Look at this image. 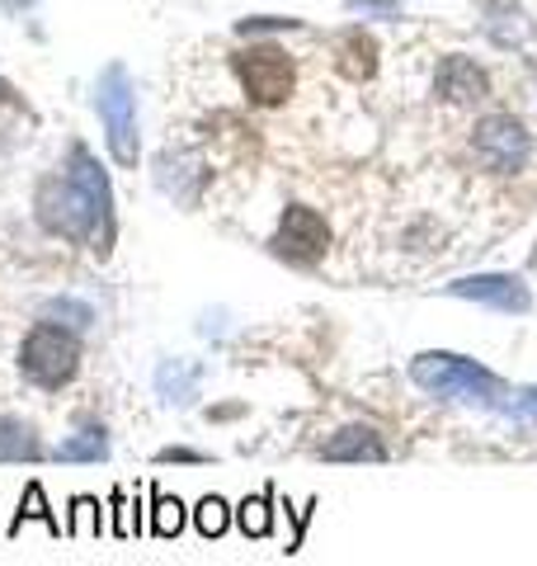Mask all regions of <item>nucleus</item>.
Returning <instances> with one entry per match:
<instances>
[{
	"label": "nucleus",
	"mask_w": 537,
	"mask_h": 566,
	"mask_svg": "<svg viewBox=\"0 0 537 566\" xmlns=\"http://www.w3.org/2000/svg\"><path fill=\"white\" fill-rule=\"evenodd\" d=\"M410 382L429 397H448V401H472V406H495L499 411V397L505 392V378L481 368L476 359H462V354H448V349H424L410 359Z\"/></svg>",
	"instance_id": "obj_1"
},
{
	"label": "nucleus",
	"mask_w": 537,
	"mask_h": 566,
	"mask_svg": "<svg viewBox=\"0 0 537 566\" xmlns=\"http://www.w3.org/2000/svg\"><path fill=\"white\" fill-rule=\"evenodd\" d=\"M39 222L48 227L52 237L90 245L99 260L114 251V241L104 237V222H99L95 203H90V193L71 180V175H52V180H43V189H39Z\"/></svg>",
	"instance_id": "obj_2"
},
{
	"label": "nucleus",
	"mask_w": 537,
	"mask_h": 566,
	"mask_svg": "<svg viewBox=\"0 0 537 566\" xmlns=\"http://www.w3.org/2000/svg\"><path fill=\"white\" fill-rule=\"evenodd\" d=\"M20 374L33 382V387H43V392H62V387L81 374V340H76V331H66L57 322H43L33 326L24 335V345H20Z\"/></svg>",
	"instance_id": "obj_3"
},
{
	"label": "nucleus",
	"mask_w": 537,
	"mask_h": 566,
	"mask_svg": "<svg viewBox=\"0 0 537 566\" xmlns=\"http://www.w3.org/2000/svg\"><path fill=\"white\" fill-rule=\"evenodd\" d=\"M95 109L104 118V137H109V151L118 166H137V91H133V76L123 71L118 62L99 71V85H95Z\"/></svg>",
	"instance_id": "obj_4"
},
{
	"label": "nucleus",
	"mask_w": 537,
	"mask_h": 566,
	"mask_svg": "<svg viewBox=\"0 0 537 566\" xmlns=\"http://www.w3.org/2000/svg\"><path fill=\"white\" fill-rule=\"evenodd\" d=\"M472 156L491 175H518L533 156V137L514 114H486L472 128Z\"/></svg>",
	"instance_id": "obj_5"
},
{
	"label": "nucleus",
	"mask_w": 537,
	"mask_h": 566,
	"mask_svg": "<svg viewBox=\"0 0 537 566\" xmlns=\"http://www.w3.org/2000/svg\"><path fill=\"white\" fill-rule=\"evenodd\" d=\"M236 76L245 85L250 104H260V109H274L293 95V57L274 43H250L236 52Z\"/></svg>",
	"instance_id": "obj_6"
},
{
	"label": "nucleus",
	"mask_w": 537,
	"mask_h": 566,
	"mask_svg": "<svg viewBox=\"0 0 537 566\" xmlns=\"http://www.w3.org/2000/svg\"><path fill=\"white\" fill-rule=\"evenodd\" d=\"M268 245H274V255H283L288 264H316L320 255H326V245H330V227H326V218H320L316 208L293 203L278 218V232H274Z\"/></svg>",
	"instance_id": "obj_7"
},
{
	"label": "nucleus",
	"mask_w": 537,
	"mask_h": 566,
	"mask_svg": "<svg viewBox=\"0 0 537 566\" xmlns=\"http://www.w3.org/2000/svg\"><path fill=\"white\" fill-rule=\"evenodd\" d=\"M448 297H462V303H481V307H495L505 316H524L533 312V293L518 274H472V279H453L443 283Z\"/></svg>",
	"instance_id": "obj_8"
},
{
	"label": "nucleus",
	"mask_w": 537,
	"mask_h": 566,
	"mask_svg": "<svg viewBox=\"0 0 537 566\" xmlns=\"http://www.w3.org/2000/svg\"><path fill=\"white\" fill-rule=\"evenodd\" d=\"M434 91L448 104H481L491 95V76L472 57H457V52H453V57H443V66H439Z\"/></svg>",
	"instance_id": "obj_9"
},
{
	"label": "nucleus",
	"mask_w": 537,
	"mask_h": 566,
	"mask_svg": "<svg viewBox=\"0 0 537 566\" xmlns=\"http://www.w3.org/2000/svg\"><path fill=\"white\" fill-rule=\"evenodd\" d=\"M320 458H326V463H382L387 444L372 424H345V430H335L326 444H320Z\"/></svg>",
	"instance_id": "obj_10"
},
{
	"label": "nucleus",
	"mask_w": 537,
	"mask_h": 566,
	"mask_svg": "<svg viewBox=\"0 0 537 566\" xmlns=\"http://www.w3.org/2000/svg\"><path fill=\"white\" fill-rule=\"evenodd\" d=\"M66 175H71V180H76L85 193H90V203H95L99 222H104V237L114 241V189H109V175L99 170V161H95V156H90L85 147H71Z\"/></svg>",
	"instance_id": "obj_11"
},
{
	"label": "nucleus",
	"mask_w": 537,
	"mask_h": 566,
	"mask_svg": "<svg viewBox=\"0 0 537 566\" xmlns=\"http://www.w3.org/2000/svg\"><path fill=\"white\" fill-rule=\"evenodd\" d=\"M335 62L349 81H368L372 71H378V43H372L364 29H345L335 39Z\"/></svg>",
	"instance_id": "obj_12"
},
{
	"label": "nucleus",
	"mask_w": 537,
	"mask_h": 566,
	"mask_svg": "<svg viewBox=\"0 0 537 566\" xmlns=\"http://www.w3.org/2000/svg\"><path fill=\"white\" fill-rule=\"evenodd\" d=\"M48 449L39 430L20 416H0V463H39Z\"/></svg>",
	"instance_id": "obj_13"
},
{
	"label": "nucleus",
	"mask_w": 537,
	"mask_h": 566,
	"mask_svg": "<svg viewBox=\"0 0 537 566\" xmlns=\"http://www.w3.org/2000/svg\"><path fill=\"white\" fill-rule=\"evenodd\" d=\"M52 458H57V463H104V458H109V430H104L99 420H85L76 434L52 449Z\"/></svg>",
	"instance_id": "obj_14"
},
{
	"label": "nucleus",
	"mask_w": 537,
	"mask_h": 566,
	"mask_svg": "<svg viewBox=\"0 0 537 566\" xmlns=\"http://www.w3.org/2000/svg\"><path fill=\"white\" fill-rule=\"evenodd\" d=\"M274 501H278V491L264 486L260 495H245V501L236 505V528L245 538H268L274 534Z\"/></svg>",
	"instance_id": "obj_15"
},
{
	"label": "nucleus",
	"mask_w": 537,
	"mask_h": 566,
	"mask_svg": "<svg viewBox=\"0 0 537 566\" xmlns=\"http://www.w3.org/2000/svg\"><path fill=\"white\" fill-rule=\"evenodd\" d=\"M486 33L499 48H514V43H528L533 29H528L524 14L509 6V0H491V6H486Z\"/></svg>",
	"instance_id": "obj_16"
},
{
	"label": "nucleus",
	"mask_w": 537,
	"mask_h": 566,
	"mask_svg": "<svg viewBox=\"0 0 537 566\" xmlns=\"http://www.w3.org/2000/svg\"><path fill=\"white\" fill-rule=\"evenodd\" d=\"M147 495H151L147 534H156V538H179L185 534V501H179V495H166L160 486H147Z\"/></svg>",
	"instance_id": "obj_17"
},
{
	"label": "nucleus",
	"mask_w": 537,
	"mask_h": 566,
	"mask_svg": "<svg viewBox=\"0 0 537 566\" xmlns=\"http://www.w3.org/2000/svg\"><path fill=\"white\" fill-rule=\"evenodd\" d=\"M29 520H39V524H48V534H66V524L52 515L48 510V495H43V482H29L24 486V501H20V510H14V520H10V538H20V528L29 524Z\"/></svg>",
	"instance_id": "obj_18"
},
{
	"label": "nucleus",
	"mask_w": 537,
	"mask_h": 566,
	"mask_svg": "<svg viewBox=\"0 0 537 566\" xmlns=\"http://www.w3.org/2000/svg\"><path fill=\"white\" fill-rule=\"evenodd\" d=\"M156 392L166 397V401H193L199 397V368L185 364V359H170V364H160V374H156Z\"/></svg>",
	"instance_id": "obj_19"
},
{
	"label": "nucleus",
	"mask_w": 537,
	"mask_h": 566,
	"mask_svg": "<svg viewBox=\"0 0 537 566\" xmlns=\"http://www.w3.org/2000/svg\"><path fill=\"white\" fill-rule=\"evenodd\" d=\"M104 505L95 495H71V515H66V534L71 538H99L104 534Z\"/></svg>",
	"instance_id": "obj_20"
},
{
	"label": "nucleus",
	"mask_w": 537,
	"mask_h": 566,
	"mask_svg": "<svg viewBox=\"0 0 537 566\" xmlns=\"http://www.w3.org/2000/svg\"><path fill=\"white\" fill-rule=\"evenodd\" d=\"M231 524H236V510H231L222 495H203L199 510H193V528H199L203 538H222Z\"/></svg>",
	"instance_id": "obj_21"
},
{
	"label": "nucleus",
	"mask_w": 537,
	"mask_h": 566,
	"mask_svg": "<svg viewBox=\"0 0 537 566\" xmlns=\"http://www.w3.org/2000/svg\"><path fill=\"white\" fill-rule=\"evenodd\" d=\"M43 316L66 326V331H76V335L95 326V307L81 303V297H52V303H43Z\"/></svg>",
	"instance_id": "obj_22"
},
{
	"label": "nucleus",
	"mask_w": 537,
	"mask_h": 566,
	"mask_svg": "<svg viewBox=\"0 0 537 566\" xmlns=\"http://www.w3.org/2000/svg\"><path fill=\"white\" fill-rule=\"evenodd\" d=\"M509 420H524V424H537V387H518L514 401L499 406Z\"/></svg>",
	"instance_id": "obj_23"
},
{
	"label": "nucleus",
	"mask_w": 537,
	"mask_h": 566,
	"mask_svg": "<svg viewBox=\"0 0 537 566\" xmlns=\"http://www.w3.org/2000/svg\"><path fill=\"white\" fill-rule=\"evenodd\" d=\"M109 510H114V538H133V505H128V491H114L109 495Z\"/></svg>",
	"instance_id": "obj_24"
},
{
	"label": "nucleus",
	"mask_w": 537,
	"mask_h": 566,
	"mask_svg": "<svg viewBox=\"0 0 537 566\" xmlns=\"http://www.w3.org/2000/svg\"><path fill=\"white\" fill-rule=\"evenodd\" d=\"M156 463H193V468H199V463H208V458L199 449H160Z\"/></svg>",
	"instance_id": "obj_25"
},
{
	"label": "nucleus",
	"mask_w": 537,
	"mask_h": 566,
	"mask_svg": "<svg viewBox=\"0 0 537 566\" xmlns=\"http://www.w3.org/2000/svg\"><path fill=\"white\" fill-rule=\"evenodd\" d=\"M349 10H364V14H397L391 0H349Z\"/></svg>",
	"instance_id": "obj_26"
},
{
	"label": "nucleus",
	"mask_w": 537,
	"mask_h": 566,
	"mask_svg": "<svg viewBox=\"0 0 537 566\" xmlns=\"http://www.w3.org/2000/svg\"><path fill=\"white\" fill-rule=\"evenodd\" d=\"M0 6H10V10H24V6H33V0H0Z\"/></svg>",
	"instance_id": "obj_27"
}]
</instances>
